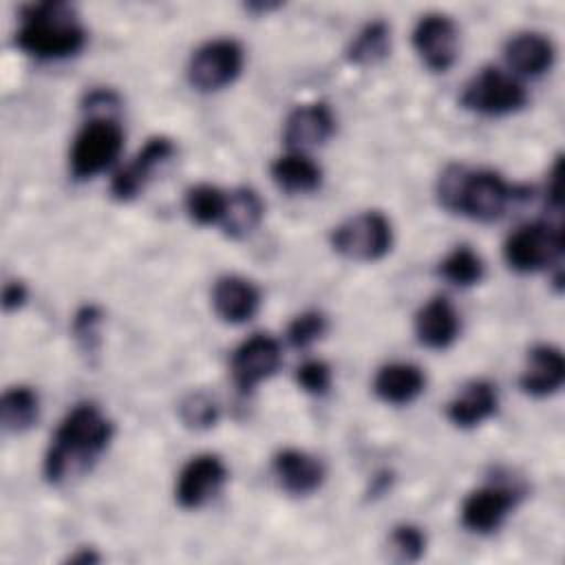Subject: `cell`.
<instances>
[{
  "label": "cell",
  "instance_id": "16",
  "mask_svg": "<svg viewBox=\"0 0 565 565\" xmlns=\"http://www.w3.org/2000/svg\"><path fill=\"white\" fill-rule=\"evenodd\" d=\"M271 468L280 488L294 497H307L316 492L324 481L322 461L298 448H285L276 452Z\"/></svg>",
  "mask_w": 565,
  "mask_h": 565
},
{
  "label": "cell",
  "instance_id": "11",
  "mask_svg": "<svg viewBox=\"0 0 565 565\" xmlns=\"http://www.w3.org/2000/svg\"><path fill=\"white\" fill-rule=\"evenodd\" d=\"M519 490L505 483H488L472 490L461 503V523L470 532L490 534L503 525L519 501Z\"/></svg>",
  "mask_w": 565,
  "mask_h": 565
},
{
  "label": "cell",
  "instance_id": "2",
  "mask_svg": "<svg viewBox=\"0 0 565 565\" xmlns=\"http://www.w3.org/2000/svg\"><path fill=\"white\" fill-rule=\"evenodd\" d=\"M516 196H521L519 190L494 170H468L450 163L437 179V199L448 212L483 223L501 218Z\"/></svg>",
  "mask_w": 565,
  "mask_h": 565
},
{
  "label": "cell",
  "instance_id": "24",
  "mask_svg": "<svg viewBox=\"0 0 565 565\" xmlns=\"http://www.w3.org/2000/svg\"><path fill=\"white\" fill-rule=\"evenodd\" d=\"M2 426L9 433L29 430L40 417V397L31 386H11L0 402Z\"/></svg>",
  "mask_w": 565,
  "mask_h": 565
},
{
  "label": "cell",
  "instance_id": "17",
  "mask_svg": "<svg viewBox=\"0 0 565 565\" xmlns=\"http://www.w3.org/2000/svg\"><path fill=\"white\" fill-rule=\"evenodd\" d=\"M565 382V358L552 344H536L527 351V362L521 371L519 384L532 397H547Z\"/></svg>",
  "mask_w": 565,
  "mask_h": 565
},
{
  "label": "cell",
  "instance_id": "25",
  "mask_svg": "<svg viewBox=\"0 0 565 565\" xmlns=\"http://www.w3.org/2000/svg\"><path fill=\"white\" fill-rule=\"evenodd\" d=\"M391 51V26L382 20L364 24L347 49V60L360 66L375 64L384 60Z\"/></svg>",
  "mask_w": 565,
  "mask_h": 565
},
{
  "label": "cell",
  "instance_id": "20",
  "mask_svg": "<svg viewBox=\"0 0 565 565\" xmlns=\"http://www.w3.org/2000/svg\"><path fill=\"white\" fill-rule=\"evenodd\" d=\"M503 57L514 73L536 77L552 68L556 49L547 35L539 31H523L505 42Z\"/></svg>",
  "mask_w": 565,
  "mask_h": 565
},
{
  "label": "cell",
  "instance_id": "31",
  "mask_svg": "<svg viewBox=\"0 0 565 565\" xmlns=\"http://www.w3.org/2000/svg\"><path fill=\"white\" fill-rule=\"evenodd\" d=\"M102 309L95 305H84L82 309H77L75 318H73V333L75 340L79 342V347L88 353H93L99 344V324H102Z\"/></svg>",
  "mask_w": 565,
  "mask_h": 565
},
{
  "label": "cell",
  "instance_id": "13",
  "mask_svg": "<svg viewBox=\"0 0 565 565\" xmlns=\"http://www.w3.org/2000/svg\"><path fill=\"white\" fill-rule=\"evenodd\" d=\"M172 154H174L172 139H168L163 135L150 137L143 143V148L135 154V159L128 166H124L121 170L115 172V177L110 181V194L117 201L135 199L146 188V183L150 181L152 172L161 163H166Z\"/></svg>",
  "mask_w": 565,
  "mask_h": 565
},
{
  "label": "cell",
  "instance_id": "23",
  "mask_svg": "<svg viewBox=\"0 0 565 565\" xmlns=\"http://www.w3.org/2000/svg\"><path fill=\"white\" fill-rule=\"evenodd\" d=\"M271 179L285 192H313L322 183V170L305 152H289L271 163Z\"/></svg>",
  "mask_w": 565,
  "mask_h": 565
},
{
  "label": "cell",
  "instance_id": "9",
  "mask_svg": "<svg viewBox=\"0 0 565 565\" xmlns=\"http://www.w3.org/2000/svg\"><path fill=\"white\" fill-rule=\"evenodd\" d=\"M413 46L430 71L446 73L459 53V31L455 20L439 11L424 13L413 29Z\"/></svg>",
  "mask_w": 565,
  "mask_h": 565
},
{
  "label": "cell",
  "instance_id": "10",
  "mask_svg": "<svg viewBox=\"0 0 565 565\" xmlns=\"http://www.w3.org/2000/svg\"><path fill=\"white\" fill-rule=\"evenodd\" d=\"M227 481V466L218 455L203 452L192 457L179 472L174 499L185 510H196L210 503Z\"/></svg>",
  "mask_w": 565,
  "mask_h": 565
},
{
  "label": "cell",
  "instance_id": "18",
  "mask_svg": "<svg viewBox=\"0 0 565 565\" xmlns=\"http://www.w3.org/2000/svg\"><path fill=\"white\" fill-rule=\"evenodd\" d=\"M497 388L488 380L466 382L446 406V417L457 428H472L497 413Z\"/></svg>",
  "mask_w": 565,
  "mask_h": 565
},
{
  "label": "cell",
  "instance_id": "14",
  "mask_svg": "<svg viewBox=\"0 0 565 565\" xmlns=\"http://www.w3.org/2000/svg\"><path fill=\"white\" fill-rule=\"evenodd\" d=\"M335 130V117L324 102L298 106L289 113L282 128V139L291 152H302L322 146Z\"/></svg>",
  "mask_w": 565,
  "mask_h": 565
},
{
  "label": "cell",
  "instance_id": "29",
  "mask_svg": "<svg viewBox=\"0 0 565 565\" xmlns=\"http://www.w3.org/2000/svg\"><path fill=\"white\" fill-rule=\"evenodd\" d=\"M329 329L324 313L320 311H302L287 324V340L296 349H305L320 340Z\"/></svg>",
  "mask_w": 565,
  "mask_h": 565
},
{
  "label": "cell",
  "instance_id": "4",
  "mask_svg": "<svg viewBox=\"0 0 565 565\" xmlns=\"http://www.w3.org/2000/svg\"><path fill=\"white\" fill-rule=\"evenodd\" d=\"M124 148V130L115 117H90L73 139L71 174L77 181L93 179L115 163Z\"/></svg>",
  "mask_w": 565,
  "mask_h": 565
},
{
  "label": "cell",
  "instance_id": "28",
  "mask_svg": "<svg viewBox=\"0 0 565 565\" xmlns=\"http://www.w3.org/2000/svg\"><path fill=\"white\" fill-rule=\"evenodd\" d=\"M179 417H181V422L188 428L203 430V428H210V426L216 424V419H218V404H216V399L210 393L196 391V393H190V395H185L181 399Z\"/></svg>",
  "mask_w": 565,
  "mask_h": 565
},
{
  "label": "cell",
  "instance_id": "22",
  "mask_svg": "<svg viewBox=\"0 0 565 565\" xmlns=\"http://www.w3.org/2000/svg\"><path fill=\"white\" fill-rule=\"evenodd\" d=\"M263 212H265V205L256 190L245 188V185L236 188V190L227 192L221 227L232 238H245L247 234H252L258 227Z\"/></svg>",
  "mask_w": 565,
  "mask_h": 565
},
{
  "label": "cell",
  "instance_id": "26",
  "mask_svg": "<svg viewBox=\"0 0 565 565\" xmlns=\"http://www.w3.org/2000/svg\"><path fill=\"white\" fill-rule=\"evenodd\" d=\"M486 274V265L481 256L468 245H459L444 256L439 263V276L457 287H472Z\"/></svg>",
  "mask_w": 565,
  "mask_h": 565
},
{
  "label": "cell",
  "instance_id": "27",
  "mask_svg": "<svg viewBox=\"0 0 565 565\" xmlns=\"http://www.w3.org/2000/svg\"><path fill=\"white\" fill-rule=\"evenodd\" d=\"M225 201L227 192L210 183H199L185 192V212L196 225H214L223 218Z\"/></svg>",
  "mask_w": 565,
  "mask_h": 565
},
{
  "label": "cell",
  "instance_id": "30",
  "mask_svg": "<svg viewBox=\"0 0 565 565\" xmlns=\"http://www.w3.org/2000/svg\"><path fill=\"white\" fill-rule=\"evenodd\" d=\"M388 543H391V550L395 552V556L406 563L419 561L426 552V534L422 532V527H417L413 523L395 525L391 530Z\"/></svg>",
  "mask_w": 565,
  "mask_h": 565
},
{
  "label": "cell",
  "instance_id": "34",
  "mask_svg": "<svg viewBox=\"0 0 565 565\" xmlns=\"http://www.w3.org/2000/svg\"><path fill=\"white\" fill-rule=\"evenodd\" d=\"M71 563H95V561H99V556L95 554V552H88V550H82L79 554H75V556H71L68 558Z\"/></svg>",
  "mask_w": 565,
  "mask_h": 565
},
{
  "label": "cell",
  "instance_id": "12",
  "mask_svg": "<svg viewBox=\"0 0 565 565\" xmlns=\"http://www.w3.org/2000/svg\"><path fill=\"white\" fill-rule=\"evenodd\" d=\"M282 353L276 338L267 333H254L245 342H241L232 355L230 369L234 384L238 391L249 393L263 380L271 377L280 366Z\"/></svg>",
  "mask_w": 565,
  "mask_h": 565
},
{
  "label": "cell",
  "instance_id": "5",
  "mask_svg": "<svg viewBox=\"0 0 565 565\" xmlns=\"http://www.w3.org/2000/svg\"><path fill=\"white\" fill-rule=\"evenodd\" d=\"M391 245H393L391 221L377 210L360 212L342 221L331 232V247L340 256L358 263L380 260L382 256L388 254Z\"/></svg>",
  "mask_w": 565,
  "mask_h": 565
},
{
  "label": "cell",
  "instance_id": "19",
  "mask_svg": "<svg viewBox=\"0 0 565 565\" xmlns=\"http://www.w3.org/2000/svg\"><path fill=\"white\" fill-rule=\"evenodd\" d=\"M461 322L446 296L430 298L415 316L417 340L428 349H448L459 335Z\"/></svg>",
  "mask_w": 565,
  "mask_h": 565
},
{
  "label": "cell",
  "instance_id": "15",
  "mask_svg": "<svg viewBox=\"0 0 565 565\" xmlns=\"http://www.w3.org/2000/svg\"><path fill=\"white\" fill-rule=\"evenodd\" d=\"M214 313L227 324H241L254 318L260 307L258 287L236 274L221 276L212 287Z\"/></svg>",
  "mask_w": 565,
  "mask_h": 565
},
{
  "label": "cell",
  "instance_id": "21",
  "mask_svg": "<svg viewBox=\"0 0 565 565\" xmlns=\"http://www.w3.org/2000/svg\"><path fill=\"white\" fill-rule=\"evenodd\" d=\"M426 388V375L417 364L391 362L384 364L373 380L375 395L386 404H408Z\"/></svg>",
  "mask_w": 565,
  "mask_h": 565
},
{
  "label": "cell",
  "instance_id": "3",
  "mask_svg": "<svg viewBox=\"0 0 565 565\" xmlns=\"http://www.w3.org/2000/svg\"><path fill=\"white\" fill-rule=\"evenodd\" d=\"M15 44L38 60H64L84 49L86 31L68 2H40L22 9Z\"/></svg>",
  "mask_w": 565,
  "mask_h": 565
},
{
  "label": "cell",
  "instance_id": "6",
  "mask_svg": "<svg viewBox=\"0 0 565 565\" xmlns=\"http://www.w3.org/2000/svg\"><path fill=\"white\" fill-rule=\"evenodd\" d=\"M563 230L550 221H534L516 227L503 243L505 263L521 274L550 267L563 254Z\"/></svg>",
  "mask_w": 565,
  "mask_h": 565
},
{
  "label": "cell",
  "instance_id": "33",
  "mask_svg": "<svg viewBox=\"0 0 565 565\" xmlns=\"http://www.w3.org/2000/svg\"><path fill=\"white\" fill-rule=\"evenodd\" d=\"M29 291H26V285L22 280H9L2 289V307L4 311H13V309H20L26 300Z\"/></svg>",
  "mask_w": 565,
  "mask_h": 565
},
{
  "label": "cell",
  "instance_id": "7",
  "mask_svg": "<svg viewBox=\"0 0 565 565\" xmlns=\"http://www.w3.org/2000/svg\"><path fill=\"white\" fill-rule=\"evenodd\" d=\"M461 104L472 113L501 117L521 110L527 104V90L514 75L486 66L463 86Z\"/></svg>",
  "mask_w": 565,
  "mask_h": 565
},
{
  "label": "cell",
  "instance_id": "1",
  "mask_svg": "<svg viewBox=\"0 0 565 565\" xmlns=\"http://www.w3.org/2000/svg\"><path fill=\"white\" fill-rule=\"evenodd\" d=\"M113 439V422L93 404L73 406L55 428L44 455V477L49 483H62L86 472Z\"/></svg>",
  "mask_w": 565,
  "mask_h": 565
},
{
  "label": "cell",
  "instance_id": "8",
  "mask_svg": "<svg viewBox=\"0 0 565 565\" xmlns=\"http://www.w3.org/2000/svg\"><path fill=\"white\" fill-rule=\"evenodd\" d=\"M243 49L232 38H218L201 44L188 64V79L201 93L230 86L243 68Z\"/></svg>",
  "mask_w": 565,
  "mask_h": 565
},
{
  "label": "cell",
  "instance_id": "32",
  "mask_svg": "<svg viewBox=\"0 0 565 565\" xmlns=\"http://www.w3.org/2000/svg\"><path fill=\"white\" fill-rule=\"evenodd\" d=\"M331 366L324 360H305L296 369V382L309 395H324L331 388Z\"/></svg>",
  "mask_w": 565,
  "mask_h": 565
}]
</instances>
